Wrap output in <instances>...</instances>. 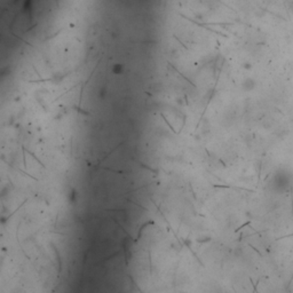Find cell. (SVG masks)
Listing matches in <instances>:
<instances>
[{
	"label": "cell",
	"mask_w": 293,
	"mask_h": 293,
	"mask_svg": "<svg viewBox=\"0 0 293 293\" xmlns=\"http://www.w3.org/2000/svg\"><path fill=\"white\" fill-rule=\"evenodd\" d=\"M52 246H53V250L55 251V253H56V257H57V261H58V272L61 274V271H62V262H61V258H60V254H58V251H57V247L52 243Z\"/></svg>",
	"instance_id": "1"
},
{
	"label": "cell",
	"mask_w": 293,
	"mask_h": 293,
	"mask_svg": "<svg viewBox=\"0 0 293 293\" xmlns=\"http://www.w3.org/2000/svg\"><path fill=\"white\" fill-rule=\"evenodd\" d=\"M162 117H163V119H164V121H165V123H166V124H167V125H168V126H170V128H171V131H172V132H174V133H176V132H175V129H174V128H173V126H172V125H171V124H170V123H168V120H167V119H166V117H165V116H164V115H163V113H162Z\"/></svg>",
	"instance_id": "2"
},
{
	"label": "cell",
	"mask_w": 293,
	"mask_h": 293,
	"mask_svg": "<svg viewBox=\"0 0 293 293\" xmlns=\"http://www.w3.org/2000/svg\"><path fill=\"white\" fill-rule=\"evenodd\" d=\"M28 154H30V155H31V156H32V157H33V158H34V159H36V160H37V162H38V163H39V164H40V165H41L42 167H45V165H44V164H42V163H41V162H40V160H39V159L37 158V156H36V155H34V154H33L32 151L28 150Z\"/></svg>",
	"instance_id": "3"
},
{
	"label": "cell",
	"mask_w": 293,
	"mask_h": 293,
	"mask_svg": "<svg viewBox=\"0 0 293 293\" xmlns=\"http://www.w3.org/2000/svg\"><path fill=\"white\" fill-rule=\"evenodd\" d=\"M198 243H206V242H211V237H203V239L198 238L197 239Z\"/></svg>",
	"instance_id": "4"
},
{
	"label": "cell",
	"mask_w": 293,
	"mask_h": 293,
	"mask_svg": "<svg viewBox=\"0 0 293 293\" xmlns=\"http://www.w3.org/2000/svg\"><path fill=\"white\" fill-rule=\"evenodd\" d=\"M140 165L142 166V167H144V168H146V170H149V171H151V172H154V173H156V170L155 168H151V167H149V166H146L145 164H143V163H140Z\"/></svg>",
	"instance_id": "5"
},
{
	"label": "cell",
	"mask_w": 293,
	"mask_h": 293,
	"mask_svg": "<svg viewBox=\"0 0 293 293\" xmlns=\"http://www.w3.org/2000/svg\"><path fill=\"white\" fill-rule=\"evenodd\" d=\"M73 109H76V110H78L80 113H84V115H89V112H87V111H85V110H83L82 108H79V107H73Z\"/></svg>",
	"instance_id": "6"
},
{
	"label": "cell",
	"mask_w": 293,
	"mask_h": 293,
	"mask_svg": "<svg viewBox=\"0 0 293 293\" xmlns=\"http://www.w3.org/2000/svg\"><path fill=\"white\" fill-rule=\"evenodd\" d=\"M287 7H288V9L293 13V0H290V1L287 3Z\"/></svg>",
	"instance_id": "7"
}]
</instances>
